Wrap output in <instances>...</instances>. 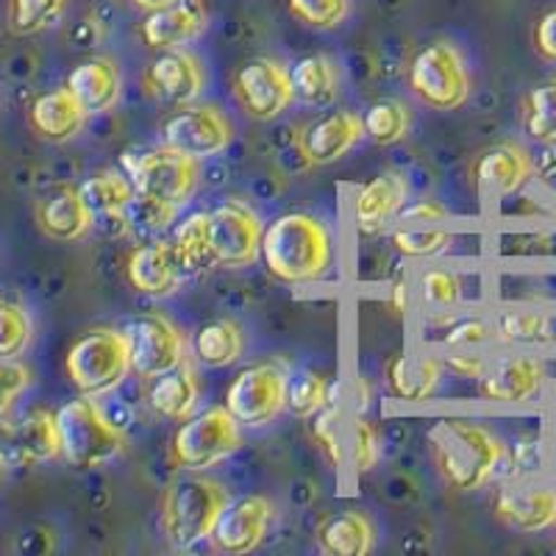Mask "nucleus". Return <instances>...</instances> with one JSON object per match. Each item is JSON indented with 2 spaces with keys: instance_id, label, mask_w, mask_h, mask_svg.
<instances>
[{
  "instance_id": "obj_1",
  "label": "nucleus",
  "mask_w": 556,
  "mask_h": 556,
  "mask_svg": "<svg viewBox=\"0 0 556 556\" xmlns=\"http://www.w3.org/2000/svg\"><path fill=\"white\" fill-rule=\"evenodd\" d=\"M260 260L281 285H317L334 267L337 242L320 217L309 212H287L265 226Z\"/></svg>"
},
{
  "instance_id": "obj_2",
  "label": "nucleus",
  "mask_w": 556,
  "mask_h": 556,
  "mask_svg": "<svg viewBox=\"0 0 556 556\" xmlns=\"http://www.w3.org/2000/svg\"><path fill=\"white\" fill-rule=\"evenodd\" d=\"M431 454L451 490L476 493L501 476L506 445L484 424L468 417H445L431 429Z\"/></svg>"
},
{
  "instance_id": "obj_3",
  "label": "nucleus",
  "mask_w": 556,
  "mask_h": 556,
  "mask_svg": "<svg viewBox=\"0 0 556 556\" xmlns=\"http://www.w3.org/2000/svg\"><path fill=\"white\" fill-rule=\"evenodd\" d=\"M228 490L220 481L208 476L190 473L170 481L162 498V513H159V526L173 548H192L212 538L223 506L228 504Z\"/></svg>"
},
{
  "instance_id": "obj_4",
  "label": "nucleus",
  "mask_w": 556,
  "mask_h": 556,
  "mask_svg": "<svg viewBox=\"0 0 556 556\" xmlns=\"http://www.w3.org/2000/svg\"><path fill=\"white\" fill-rule=\"evenodd\" d=\"M59 431V456L70 468L96 470L114 456L121 454L126 440L123 431L109 420L96 404V399L81 395L76 401H67L56 412Z\"/></svg>"
},
{
  "instance_id": "obj_5",
  "label": "nucleus",
  "mask_w": 556,
  "mask_h": 556,
  "mask_svg": "<svg viewBox=\"0 0 556 556\" xmlns=\"http://www.w3.org/2000/svg\"><path fill=\"white\" fill-rule=\"evenodd\" d=\"M123 165H126L137 195L173 208L187 206L201 184V159L167 146L148 148V151H139L137 156L126 153Z\"/></svg>"
},
{
  "instance_id": "obj_6",
  "label": "nucleus",
  "mask_w": 556,
  "mask_h": 556,
  "mask_svg": "<svg viewBox=\"0 0 556 556\" xmlns=\"http://www.w3.org/2000/svg\"><path fill=\"white\" fill-rule=\"evenodd\" d=\"M240 445L242 431L235 415L226 406H212L181 420L170 440V459L187 473H203L237 454Z\"/></svg>"
},
{
  "instance_id": "obj_7",
  "label": "nucleus",
  "mask_w": 556,
  "mask_h": 556,
  "mask_svg": "<svg viewBox=\"0 0 556 556\" xmlns=\"http://www.w3.org/2000/svg\"><path fill=\"white\" fill-rule=\"evenodd\" d=\"M131 351L123 331L96 329L73 342L67 354V376L89 399L114 392L131 374Z\"/></svg>"
},
{
  "instance_id": "obj_8",
  "label": "nucleus",
  "mask_w": 556,
  "mask_h": 556,
  "mask_svg": "<svg viewBox=\"0 0 556 556\" xmlns=\"http://www.w3.org/2000/svg\"><path fill=\"white\" fill-rule=\"evenodd\" d=\"M412 96L434 112H454L470 98V73L451 42H429L412 56L409 64Z\"/></svg>"
},
{
  "instance_id": "obj_9",
  "label": "nucleus",
  "mask_w": 556,
  "mask_h": 556,
  "mask_svg": "<svg viewBox=\"0 0 556 556\" xmlns=\"http://www.w3.org/2000/svg\"><path fill=\"white\" fill-rule=\"evenodd\" d=\"M551 365L538 351H518L498 356L479 379V395L495 406H531L551 387Z\"/></svg>"
},
{
  "instance_id": "obj_10",
  "label": "nucleus",
  "mask_w": 556,
  "mask_h": 556,
  "mask_svg": "<svg viewBox=\"0 0 556 556\" xmlns=\"http://www.w3.org/2000/svg\"><path fill=\"white\" fill-rule=\"evenodd\" d=\"M287 370L276 362L242 367L226 390V409L245 429H262L287 409Z\"/></svg>"
},
{
  "instance_id": "obj_11",
  "label": "nucleus",
  "mask_w": 556,
  "mask_h": 556,
  "mask_svg": "<svg viewBox=\"0 0 556 556\" xmlns=\"http://www.w3.org/2000/svg\"><path fill=\"white\" fill-rule=\"evenodd\" d=\"M262 235H265V226L260 215L237 198H228L208 212V237H212L217 267H228V270L251 267L260 260Z\"/></svg>"
},
{
  "instance_id": "obj_12",
  "label": "nucleus",
  "mask_w": 556,
  "mask_h": 556,
  "mask_svg": "<svg viewBox=\"0 0 556 556\" xmlns=\"http://www.w3.org/2000/svg\"><path fill=\"white\" fill-rule=\"evenodd\" d=\"M235 98L242 112L256 123L276 121L295 101L290 70L276 59H248L235 73Z\"/></svg>"
},
{
  "instance_id": "obj_13",
  "label": "nucleus",
  "mask_w": 556,
  "mask_h": 556,
  "mask_svg": "<svg viewBox=\"0 0 556 556\" xmlns=\"http://www.w3.org/2000/svg\"><path fill=\"white\" fill-rule=\"evenodd\" d=\"M139 379H156L187 359V342L176 323L165 315H139L123 329Z\"/></svg>"
},
{
  "instance_id": "obj_14",
  "label": "nucleus",
  "mask_w": 556,
  "mask_h": 556,
  "mask_svg": "<svg viewBox=\"0 0 556 556\" xmlns=\"http://www.w3.org/2000/svg\"><path fill=\"white\" fill-rule=\"evenodd\" d=\"M495 518L518 534H540L556 526V481L506 479L495 495Z\"/></svg>"
},
{
  "instance_id": "obj_15",
  "label": "nucleus",
  "mask_w": 556,
  "mask_h": 556,
  "mask_svg": "<svg viewBox=\"0 0 556 556\" xmlns=\"http://www.w3.org/2000/svg\"><path fill=\"white\" fill-rule=\"evenodd\" d=\"M159 134H162V146L190 153L195 159L220 156L235 139V128L223 117L220 109L195 106V103L176 109L162 123Z\"/></svg>"
},
{
  "instance_id": "obj_16",
  "label": "nucleus",
  "mask_w": 556,
  "mask_h": 556,
  "mask_svg": "<svg viewBox=\"0 0 556 556\" xmlns=\"http://www.w3.org/2000/svg\"><path fill=\"white\" fill-rule=\"evenodd\" d=\"M146 96L153 98L159 106L181 109L195 103L203 89V67L195 53L187 48H173V51H159L146 67L142 76Z\"/></svg>"
},
{
  "instance_id": "obj_17",
  "label": "nucleus",
  "mask_w": 556,
  "mask_h": 556,
  "mask_svg": "<svg viewBox=\"0 0 556 556\" xmlns=\"http://www.w3.org/2000/svg\"><path fill=\"white\" fill-rule=\"evenodd\" d=\"M273 523V504L265 495H242L223 506L220 518L212 529V543L223 554H251L267 538Z\"/></svg>"
},
{
  "instance_id": "obj_18",
  "label": "nucleus",
  "mask_w": 556,
  "mask_h": 556,
  "mask_svg": "<svg viewBox=\"0 0 556 556\" xmlns=\"http://www.w3.org/2000/svg\"><path fill=\"white\" fill-rule=\"evenodd\" d=\"M362 137H365V126H362L359 114L340 109V112L320 114L306 123L298 137V148H301L306 165L326 167L354 151Z\"/></svg>"
},
{
  "instance_id": "obj_19",
  "label": "nucleus",
  "mask_w": 556,
  "mask_h": 556,
  "mask_svg": "<svg viewBox=\"0 0 556 556\" xmlns=\"http://www.w3.org/2000/svg\"><path fill=\"white\" fill-rule=\"evenodd\" d=\"M406 201H409L406 178L401 173H381L351 195V223L359 235L376 237L395 223Z\"/></svg>"
},
{
  "instance_id": "obj_20",
  "label": "nucleus",
  "mask_w": 556,
  "mask_h": 556,
  "mask_svg": "<svg viewBox=\"0 0 556 556\" xmlns=\"http://www.w3.org/2000/svg\"><path fill=\"white\" fill-rule=\"evenodd\" d=\"M59 456L56 415L34 409L14 424H0V465H34Z\"/></svg>"
},
{
  "instance_id": "obj_21",
  "label": "nucleus",
  "mask_w": 556,
  "mask_h": 556,
  "mask_svg": "<svg viewBox=\"0 0 556 556\" xmlns=\"http://www.w3.org/2000/svg\"><path fill=\"white\" fill-rule=\"evenodd\" d=\"M495 342L518 351H556V306L513 304L495 312Z\"/></svg>"
},
{
  "instance_id": "obj_22",
  "label": "nucleus",
  "mask_w": 556,
  "mask_h": 556,
  "mask_svg": "<svg viewBox=\"0 0 556 556\" xmlns=\"http://www.w3.org/2000/svg\"><path fill=\"white\" fill-rule=\"evenodd\" d=\"M126 278L134 292L146 298H170L181 287V262L173 242H146L137 245L126 260Z\"/></svg>"
},
{
  "instance_id": "obj_23",
  "label": "nucleus",
  "mask_w": 556,
  "mask_h": 556,
  "mask_svg": "<svg viewBox=\"0 0 556 556\" xmlns=\"http://www.w3.org/2000/svg\"><path fill=\"white\" fill-rule=\"evenodd\" d=\"M473 176L493 198H513L534 178V159L518 142H498L476 159Z\"/></svg>"
},
{
  "instance_id": "obj_24",
  "label": "nucleus",
  "mask_w": 556,
  "mask_h": 556,
  "mask_svg": "<svg viewBox=\"0 0 556 556\" xmlns=\"http://www.w3.org/2000/svg\"><path fill=\"white\" fill-rule=\"evenodd\" d=\"M208 26V14L203 0H176L170 7L148 12L139 34L151 51H173L195 42Z\"/></svg>"
},
{
  "instance_id": "obj_25",
  "label": "nucleus",
  "mask_w": 556,
  "mask_h": 556,
  "mask_svg": "<svg viewBox=\"0 0 556 556\" xmlns=\"http://www.w3.org/2000/svg\"><path fill=\"white\" fill-rule=\"evenodd\" d=\"M445 379L443 356L420 351V354H395L387 365L390 395L406 404H426L437 395Z\"/></svg>"
},
{
  "instance_id": "obj_26",
  "label": "nucleus",
  "mask_w": 556,
  "mask_h": 556,
  "mask_svg": "<svg viewBox=\"0 0 556 556\" xmlns=\"http://www.w3.org/2000/svg\"><path fill=\"white\" fill-rule=\"evenodd\" d=\"M37 223L45 237L56 242H76L92 228V212L84 203L78 187H56L39 201Z\"/></svg>"
},
{
  "instance_id": "obj_27",
  "label": "nucleus",
  "mask_w": 556,
  "mask_h": 556,
  "mask_svg": "<svg viewBox=\"0 0 556 556\" xmlns=\"http://www.w3.org/2000/svg\"><path fill=\"white\" fill-rule=\"evenodd\" d=\"M424 340L443 351H465V348H481L495 342L493 320H486L479 312H431L424 323Z\"/></svg>"
},
{
  "instance_id": "obj_28",
  "label": "nucleus",
  "mask_w": 556,
  "mask_h": 556,
  "mask_svg": "<svg viewBox=\"0 0 556 556\" xmlns=\"http://www.w3.org/2000/svg\"><path fill=\"white\" fill-rule=\"evenodd\" d=\"M64 87L73 92L87 114H103L121 101V70L112 59L96 56L73 67Z\"/></svg>"
},
{
  "instance_id": "obj_29",
  "label": "nucleus",
  "mask_w": 556,
  "mask_h": 556,
  "mask_svg": "<svg viewBox=\"0 0 556 556\" xmlns=\"http://www.w3.org/2000/svg\"><path fill=\"white\" fill-rule=\"evenodd\" d=\"M87 117L89 114L84 112V106L73 98L67 87L45 92L28 109V121H31L34 134L42 137L45 142H67V139H73L81 131Z\"/></svg>"
},
{
  "instance_id": "obj_30",
  "label": "nucleus",
  "mask_w": 556,
  "mask_h": 556,
  "mask_svg": "<svg viewBox=\"0 0 556 556\" xmlns=\"http://www.w3.org/2000/svg\"><path fill=\"white\" fill-rule=\"evenodd\" d=\"M198 392L201 390H198L195 370H192L190 362L184 359L178 367L148 381V404L156 415L181 424L195 412Z\"/></svg>"
},
{
  "instance_id": "obj_31",
  "label": "nucleus",
  "mask_w": 556,
  "mask_h": 556,
  "mask_svg": "<svg viewBox=\"0 0 556 556\" xmlns=\"http://www.w3.org/2000/svg\"><path fill=\"white\" fill-rule=\"evenodd\" d=\"M317 545L329 556H367L376 548V526L354 509L329 515L317 526Z\"/></svg>"
},
{
  "instance_id": "obj_32",
  "label": "nucleus",
  "mask_w": 556,
  "mask_h": 556,
  "mask_svg": "<svg viewBox=\"0 0 556 556\" xmlns=\"http://www.w3.org/2000/svg\"><path fill=\"white\" fill-rule=\"evenodd\" d=\"M190 348L192 356L203 367H228L242 356L245 337H242V329L235 320L220 317V320H208L198 326Z\"/></svg>"
},
{
  "instance_id": "obj_33",
  "label": "nucleus",
  "mask_w": 556,
  "mask_h": 556,
  "mask_svg": "<svg viewBox=\"0 0 556 556\" xmlns=\"http://www.w3.org/2000/svg\"><path fill=\"white\" fill-rule=\"evenodd\" d=\"M292 89H295L298 101H304L306 106H329L337 98V67L329 56L323 53H312V56L298 59L290 67Z\"/></svg>"
},
{
  "instance_id": "obj_34",
  "label": "nucleus",
  "mask_w": 556,
  "mask_h": 556,
  "mask_svg": "<svg viewBox=\"0 0 556 556\" xmlns=\"http://www.w3.org/2000/svg\"><path fill=\"white\" fill-rule=\"evenodd\" d=\"M84 203L92 212V220H112V217H123V212L128 208V203L137 198L131 178L121 176V173H98V176H89L87 181L78 187Z\"/></svg>"
},
{
  "instance_id": "obj_35",
  "label": "nucleus",
  "mask_w": 556,
  "mask_h": 556,
  "mask_svg": "<svg viewBox=\"0 0 556 556\" xmlns=\"http://www.w3.org/2000/svg\"><path fill=\"white\" fill-rule=\"evenodd\" d=\"M415 295L424 315L459 309L465 304V298H468V285H465V276L459 270H451V267H424V270L417 273Z\"/></svg>"
},
{
  "instance_id": "obj_36",
  "label": "nucleus",
  "mask_w": 556,
  "mask_h": 556,
  "mask_svg": "<svg viewBox=\"0 0 556 556\" xmlns=\"http://www.w3.org/2000/svg\"><path fill=\"white\" fill-rule=\"evenodd\" d=\"M173 251L181 262L184 276L217 267L215 253H212V237H208V215L206 212H192L184 217L173 231Z\"/></svg>"
},
{
  "instance_id": "obj_37",
  "label": "nucleus",
  "mask_w": 556,
  "mask_h": 556,
  "mask_svg": "<svg viewBox=\"0 0 556 556\" xmlns=\"http://www.w3.org/2000/svg\"><path fill=\"white\" fill-rule=\"evenodd\" d=\"M523 131L538 146H554L556 142V76L543 78L526 92L520 106Z\"/></svg>"
},
{
  "instance_id": "obj_38",
  "label": "nucleus",
  "mask_w": 556,
  "mask_h": 556,
  "mask_svg": "<svg viewBox=\"0 0 556 556\" xmlns=\"http://www.w3.org/2000/svg\"><path fill=\"white\" fill-rule=\"evenodd\" d=\"M456 237L448 228H440L437 223L429 226H395L390 235V245L406 256V260H434L454 248Z\"/></svg>"
},
{
  "instance_id": "obj_39",
  "label": "nucleus",
  "mask_w": 556,
  "mask_h": 556,
  "mask_svg": "<svg viewBox=\"0 0 556 556\" xmlns=\"http://www.w3.org/2000/svg\"><path fill=\"white\" fill-rule=\"evenodd\" d=\"M409 109L395 98H384L367 106L362 126H365V137L374 139L376 146H395L409 134Z\"/></svg>"
},
{
  "instance_id": "obj_40",
  "label": "nucleus",
  "mask_w": 556,
  "mask_h": 556,
  "mask_svg": "<svg viewBox=\"0 0 556 556\" xmlns=\"http://www.w3.org/2000/svg\"><path fill=\"white\" fill-rule=\"evenodd\" d=\"M67 0H9V31L17 37H34L53 28L62 20Z\"/></svg>"
},
{
  "instance_id": "obj_41",
  "label": "nucleus",
  "mask_w": 556,
  "mask_h": 556,
  "mask_svg": "<svg viewBox=\"0 0 556 556\" xmlns=\"http://www.w3.org/2000/svg\"><path fill=\"white\" fill-rule=\"evenodd\" d=\"M329 381L317 370H298L287 381V409L295 417H315L329 404Z\"/></svg>"
},
{
  "instance_id": "obj_42",
  "label": "nucleus",
  "mask_w": 556,
  "mask_h": 556,
  "mask_svg": "<svg viewBox=\"0 0 556 556\" xmlns=\"http://www.w3.org/2000/svg\"><path fill=\"white\" fill-rule=\"evenodd\" d=\"M379 434L365 417H354L345 431V465L354 473H370L379 465Z\"/></svg>"
},
{
  "instance_id": "obj_43",
  "label": "nucleus",
  "mask_w": 556,
  "mask_h": 556,
  "mask_svg": "<svg viewBox=\"0 0 556 556\" xmlns=\"http://www.w3.org/2000/svg\"><path fill=\"white\" fill-rule=\"evenodd\" d=\"M292 17L315 31H331L345 23L351 0H287Z\"/></svg>"
},
{
  "instance_id": "obj_44",
  "label": "nucleus",
  "mask_w": 556,
  "mask_h": 556,
  "mask_svg": "<svg viewBox=\"0 0 556 556\" xmlns=\"http://www.w3.org/2000/svg\"><path fill=\"white\" fill-rule=\"evenodd\" d=\"M34 326L23 306L0 304V359H17L31 345Z\"/></svg>"
},
{
  "instance_id": "obj_45",
  "label": "nucleus",
  "mask_w": 556,
  "mask_h": 556,
  "mask_svg": "<svg viewBox=\"0 0 556 556\" xmlns=\"http://www.w3.org/2000/svg\"><path fill=\"white\" fill-rule=\"evenodd\" d=\"M340 415L342 409L329 399V404L317 412L315 424H312L317 445H320L326 459H329L337 470L345 465V434L340 431Z\"/></svg>"
},
{
  "instance_id": "obj_46",
  "label": "nucleus",
  "mask_w": 556,
  "mask_h": 556,
  "mask_svg": "<svg viewBox=\"0 0 556 556\" xmlns=\"http://www.w3.org/2000/svg\"><path fill=\"white\" fill-rule=\"evenodd\" d=\"M31 384V370L20 365L17 359H0V417L7 415L9 406L23 395V390Z\"/></svg>"
},
{
  "instance_id": "obj_47",
  "label": "nucleus",
  "mask_w": 556,
  "mask_h": 556,
  "mask_svg": "<svg viewBox=\"0 0 556 556\" xmlns=\"http://www.w3.org/2000/svg\"><path fill=\"white\" fill-rule=\"evenodd\" d=\"M451 220V212L440 201H412L404 203V208L395 217V226H429V223H445Z\"/></svg>"
},
{
  "instance_id": "obj_48",
  "label": "nucleus",
  "mask_w": 556,
  "mask_h": 556,
  "mask_svg": "<svg viewBox=\"0 0 556 556\" xmlns=\"http://www.w3.org/2000/svg\"><path fill=\"white\" fill-rule=\"evenodd\" d=\"M445 370L456 376V379H468L479 381L481 376L486 374V365L490 359L479 354V348H465V351H445L443 354Z\"/></svg>"
},
{
  "instance_id": "obj_49",
  "label": "nucleus",
  "mask_w": 556,
  "mask_h": 556,
  "mask_svg": "<svg viewBox=\"0 0 556 556\" xmlns=\"http://www.w3.org/2000/svg\"><path fill=\"white\" fill-rule=\"evenodd\" d=\"M531 45H534V53L545 64L556 67V7L538 17V23L531 28Z\"/></svg>"
},
{
  "instance_id": "obj_50",
  "label": "nucleus",
  "mask_w": 556,
  "mask_h": 556,
  "mask_svg": "<svg viewBox=\"0 0 556 556\" xmlns=\"http://www.w3.org/2000/svg\"><path fill=\"white\" fill-rule=\"evenodd\" d=\"M534 178H538L540 187L556 201V142L554 146H543L540 156L534 159Z\"/></svg>"
},
{
  "instance_id": "obj_51",
  "label": "nucleus",
  "mask_w": 556,
  "mask_h": 556,
  "mask_svg": "<svg viewBox=\"0 0 556 556\" xmlns=\"http://www.w3.org/2000/svg\"><path fill=\"white\" fill-rule=\"evenodd\" d=\"M390 306H392V312H395V315H406V312H409V304H412V290H409V285H406L404 278H401V281H395V285L390 287Z\"/></svg>"
},
{
  "instance_id": "obj_52",
  "label": "nucleus",
  "mask_w": 556,
  "mask_h": 556,
  "mask_svg": "<svg viewBox=\"0 0 556 556\" xmlns=\"http://www.w3.org/2000/svg\"><path fill=\"white\" fill-rule=\"evenodd\" d=\"M354 404L359 406V409H367V404H370V384H367V379H356L354 381Z\"/></svg>"
},
{
  "instance_id": "obj_53",
  "label": "nucleus",
  "mask_w": 556,
  "mask_h": 556,
  "mask_svg": "<svg viewBox=\"0 0 556 556\" xmlns=\"http://www.w3.org/2000/svg\"><path fill=\"white\" fill-rule=\"evenodd\" d=\"M131 3L137 9H142V12H156V9L170 7V3H176V0H131Z\"/></svg>"
},
{
  "instance_id": "obj_54",
  "label": "nucleus",
  "mask_w": 556,
  "mask_h": 556,
  "mask_svg": "<svg viewBox=\"0 0 556 556\" xmlns=\"http://www.w3.org/2000/svg\"><path fill=\"white\" fill-rule=\"evenodd\" d=\"M545 473L554 476V481H556V434H551V440H548V470H545Z\"/></svg>"
},
{
  "instance_id": "obj_55",
  "label": "nucleus",
  "mask_w": 556,
  "mask_h": 556,
  "mask_svg": "<svg viewBox=\"0 0 556 556\" xmlns=\"http://www.w3.org/2000/svg\"><path fill=\"white\" fill-rule=\"evenodd\" d=\"M554 434H556V417H554Z\"/></svg>"
}]
</instances>
